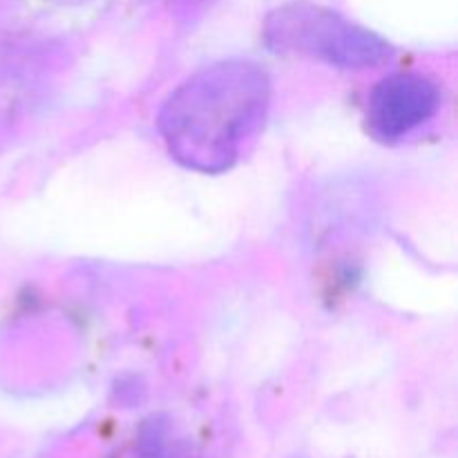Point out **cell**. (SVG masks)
Wrapping results in <instances>:
<instances>
[{
	"mask_svg": "<svg viewBox=\"0 0 458 458\" xmlns=\"http://www.w3.org/2000/svg\"><path fill=\"white\" fill-rule=\"evenodd\" d=\"M277 36L284 45L298 47L344 67H362L383 61L387 45L349 22L320 12H298L291 21L282 18Z\"/></svg>",
	"mask_w": 458,
	"mask_h": 458,
	"instance_id": "cell-1",
	"label": "cell"
},
{
	"mask_svg": "<svg viewBox=\"0 0 458 458\" xmlns=\"http://www.w3.org/2000/svg\"><path fill=\"white\" fill-rule=\"evenodd\" d=\"M438 106V89L419 74H396L374 89L369 125L380 139H398L425 123Z\"/></svg>",
	"mask_w": 458,
	"mask_h": 458,
	"instance_id": "cell-2",
	"label": "cell"
},
{
	"mask_svg": "<svg viewBox=\"0 0 458 458\" xmlns=\"http://www.w3.org/2000/svg\"><path fill=\"white\" fill-rule=\"evenodd\" d=\"M137 458H183L177 438L173 437V428L165 419H150L143 423L139 432Z\"/></svg>",
	"mask_w": 458,
	"mask_h": 458,
	"instance_id": "cell-3",
	"label": "cell"
}]
</instances>
